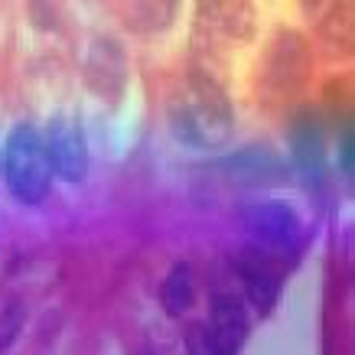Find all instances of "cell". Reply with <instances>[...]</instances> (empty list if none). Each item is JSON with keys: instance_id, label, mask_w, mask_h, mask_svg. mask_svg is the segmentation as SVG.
Returning a JSON list of instances; mask_svg holds the SVG:
<instances>
[{"instance_id": "cell-8", "label": "cell", "mask_w": 355, "mask_h": 355, "mask_svg": "<svg viewBox=\"0 0 355 355\" xmlns=\"http://www.w3.org/2000/svg\"><path fill=\"white\" fill-rule=\"evenodd\" d=\"M85 85L95 92L98 98H111L118 101L128 88L130 69H128V53L121 49L118 40L111 36H92V43L85 49Z\"/></svg>"}, {"instance_id": "cell-16", "label": "cell", "mask_w": 355, "mask_h": 355, "mask_svg": "<svg viewBox=\"0 0 355 355\" xmlns=\"http://www.w3.org/2000/svg\"><path fill=\"white\" fill-rule=\"evenodd\" d=\"M339 170L349 176L352 173V128H343V140H339Z\"/></svg>"}, {"instance_id": "cell-17", "label": "cell", "mask_w": 355, "mask_h": 355, "mask_svg": "<svg viewBox=\"0 0 355 355\" xmlns=\"http://www.w3.org/2000/svg\"><path fill=\"white\" fill-rule=\"evenodd\" d=\"M144 355H153V352H144Z\"/></svg>"}, {"instance_id": "cell-15", "label": "cell", "mask_w": 355, "mask_h": 355, "mask_svg": "<svg viewBox=\"0 0 355 355\" xmlns=\"http://www.w3.org/2000/svg\"><path fill=\"white\" fill-rule=\"evenodd\" d=\"M186 352L189 355H225L222 349H218V343L212 339V333H209V326L205 323H189L186 326Z\"/></svg>"}, {"instance_id": "cell-13", "label": "cell", "mask_w": 355, "mask_h": 355, "mask_svg": "<svg viewBox=\"0 0 355 355\" xmlns=\"http://www.w3.org/2000/svg\"><path fill=\"white\" fill-rule=\"evenodd\" d=\"M180 7L176 3H166V0H157V3H130L124 7V26L130 33H144V36H153V33H163L166 26H173Z\"/></svg>"}, {"instance_id": "cell-7", "label": "cell", "mask_w": 355, "mask_h": 355, "mask_svg": "<svg viewBox=\"0 0 355 355\" xmlns=\"http://www.w3.org/2000/svg\"><path fill=\"white\" fill-rule=\"evenodd\" d=\"M46 150H49V163H53V173L65 183H85L88 176V140L85 130L76 118H59L49 121L46 128Z\"/></svg>"}, {"instance_id": "cell-4", "label": "cell", "mask_w": 355, "mask_h": 355, "mask_svg": "<svg viewBox=\"0 0 355 355\" xmlns=\"http://www.w3.org/2000/svg\"><path fill=\"white\" fill-rule=\"evenodd\" d=\"M254 36V7L251 3H199L196 7V53L209 62L232 46H241Z\"/></svg>"}, {"instance_id": "cell-12", "label": "cell", "mask_w": 355, "mask_h": 355, "mask_svg": "<svg viewBox=\"0 0 355 355\" xmlns=\"http://www.w3.org/2000/svg\"><path fill=\"white\" fill-rule=\"evenodd\" d=\"M160 303H163V313L180 320L183 313L193 310L196 303V270L189 261H176L166 277H163V287H160Z\"/></svg>"}, {"instance_id": "cell-14", "label": "cell", "mask_w": 355, "mask_h": 355, "mask_svg": "<svg viewBox=\"0 0 355 355\" xmlns=\"http://www.w3.org/2000/svg\"><path fill=\"white\" fill-rule=\"evenodd\" d=\"M26 323V303L17 293H0V352H7Z\"/></svg>"}, {"instance_id": "cell-11", "label": "cell", "mask_w": 355, "mask_h": 355, "mask_svg": "<svg viewBox=\"0 0 355 355\" xmlns=\"http://www.w3.org/2000/svg\"><path fill=\"white\" fill-rule=\"evenodd\" d=\"M218 166H222L235 183H245V186H268V183H284V180H291L287 160L277 157L270 147H261V144H251L245 150L232 153V157H225Z\"/></svg>"}, {"instance_id": "cell-2", "label": "cell", "mask_w": 355, "mask_h": 355, "mask_svg": "<svg viewBox=\"0 0 355 355\" xmlns=\"http://www.w3.org/2000/svg\"><path fill=\"white\" fill-rule=\"evenodd\" d=\"M310 76H313V49L306 43V36L291 30V26H277L268 36V46H264V55H261V72H258L261 105L268 111L287 108L293 98L306 88Z\"/></svg>"}, {"instance_id": "cell-6", "label": "cell", "mask_w": 355, "mask_h": 355, "mask_svg": "<svg viewBox=\"0 0 355 355\" xmlns=\"http://www.w3.org/2000/svg\"><path fill=\"white\" fill-rule=\"evenodd\" d=\"M232 268H235V277L241 280V291H245L248 303L258 310V316H270L284 284H287V261L248 245L245 251H238Z\"/></svg>"}, {"instance_id": "cell-10", "label": "cell", "mask_w": 355, "mask_h": 355, "mask_svg": "<svg viewBox=\"0 0 355 355\" xmlns=\"http://www.w3.org/2000/svg\"><path fill=\"white\" fill-rule=\"evenodd\" d=\"M287 137H291L293 170L303 173L306 180H316V183H320V176H323V160H326V128H323L320 111H313V108L293 111Z\"/></svg>"}, {"instance_id": "cell-3", "label": "cell", "mask_w": 355, "mask_h": 355, "mask_svg": "<svg viewBox=\"0 0 355 355\" xmlns=\"http://www.w3.org/2000/svg\"><path fill=\"white\" fill-rule=\"evenodd\" d=\"M3 183L20 205H40L53 189L46 137L33 124H17L3 140Z\"/></svg>"}, {"instance_id": "cell-1", "label": "cell", "mask_w": 355, "mask_h": 355, "mask_svg": "<svg viewBox=\"0 0 355 355\" xmlns=\"http://www.w3.org/2000/svg\"><path fill=\"white\" fill-rule=\"evenodd\" d=\"M170 130L180 144L196 150H218L235 137V111L218 76L205 65H193L186 85L170 98Z\"/></svg>"}, {"instance_id": "cell-9", "label": "cell", "mask_w": 355, "mask_h": 355, "mask_svg": "<svg viewBox=\"0 0 355 355\" xmlns=\"http://www.w3.org/2000/svg\"><path fill=\"white\" fill-rule=\"evenodd\" d=\"M209 333L218 343V349L225 355H238L241 345L248 343L251 333V320H248L245 297L235 287H216L212 291V303H209Z\"/></svg>"}, {"instance_id": "cell-5", "label": "cell", "mask_w": 355, "mask_h": 355, "mask_svg": "<svg viewBox=\"0 0 355 355\" xmlns=\"http://www.w3.org/2000/svg\"><path fill=\"white\" fill-rule=\"evenodd\" d=\"M241 225L248 232V241L261 251H270L287 261V254L300 251L303 245V222L291 205L284 202H258L241 212Z\"/></svg>"}]
</instances>
